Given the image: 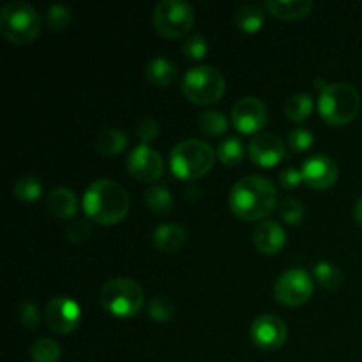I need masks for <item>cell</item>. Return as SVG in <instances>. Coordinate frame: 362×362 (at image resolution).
<instances>
[{
  "label": "cell",
  "mask_w": 362,
  "mask_h": 362,
  "mask_svg": "<svg viewBox=\"0 0 362 362\" xmlns=\"http://www.w3.org/2000/svg\"><path fill=\"white\" fill-rule=\"evenodd\" d=\"M278 204V191L271 180L260 175H247L237 180L230 191L228 205L244 221H264Z\"/></svg>",
  "instance_id": "cell-1"
},
{
  "label": "cell",
  "mask_w": 362,
  "mask_h": 362,
  "mask_svg": "<svg viewBox=\"0 0 362 362\" xmlns=\"http://www.w3.org/2000/svg\"><path fill=\"white\" fill-rule=\"evenodd\" d=\"M81 205L88 219L108 226L126 218L131 202L122 184L112 179H98L85 189Z\"/></svg>",
  "instance_id": "cell-2"
},
{
  "label": "cell",
  "mask_w": 362,
  "mask_h": 362,
  "mask_svg": "<svg viewBox=\"0 0 362 362\" xmlns=\"http://www.w3.org/2000/svg\"><path fill=\"white\" fill-rule=\"evenodd\" d=\"M361 110V95L354 85L331 83L320 90L318 112L320 117L331 126H345L352 122Z\"/></svg>",
  "instance_id": "cell-3"
},
{
  "label": "cell",
  "mask_w": 362,
  "mask_h": 362,
  "mask_svg": "<svg viewBox=\"0 0 362 362\" xmlns=\"http://www.w3.org/2000/svg\"><path fill=\"white\" fill-rule=\"evenodd\" d=\"M0 32L13 45H28L41 34V16L23 0L7 2L0 9Z\"/></svg>",
  "instance_id": "cell-4"
},
{
  "label": "cell",
  "mask_w": 362,
  "mask_h": 362,
  "mask_svg": "<svg viewBox=\"0 0 362 362\" xmlns=\"http://www.w3.org/2000/svg\"><path fill=\"white\" fill-rule=\"evenodd\" d=\"M216 154L207 141L189 138L179 141L170 154V166L179 179L193 180L204 177L214 166Z\"/></svg>",
  "instance_id": "cell-5"
},
{
  "label": "cell",
  "mask_w": 362,
  "mask_h": 362,
  "mask_svg": "<svg viewBox=\"0 0 362 362\" xmlns=\"http://www.w3.org/2000/svg\"><path fill=\"white\" fill-rule=\"evenodd\" d=\"M99 303L113 317H134L144 304V290L134 279H110L99 292Z\"/></svg>",
  "instance_id": "cell-6"
},
{
  "label": "cell",
  "mask_w": 362,
  "mask_h": 362,
  "mask_svg": "<svg viewBox=\"0 0 362 362\" xmlns=\"http://www.w3.org/2000/svg\"><path fill=\"white\" fill-rule=\"evenodd\" d=\"M225 90V76L212 66L191 67L184 74L182 94L194 105H212L223 98Z\"/></svg>",
  "instance_id": "cell-7"
},
{
  "label": "cell",
  "mask_w": 362,
  "mask_h": 362,
  "mask_svg": "<svg viewBox=\"0 0 362 362\" xmlns=\"http://www.w3.org/2000/svg\"><path fill=\"white\" fill-rule=\"evenodd\" d=\"M193 23L194 9L186 0H161L152 11V25L163 37H180Z\"/></svg>",
  "instance_id": "cell-8"
},
{
  "label": "cell",
  "mask_w": 362,
  "mask_h": 362,
  "mask_svg": "<svg viewBox=\"0 0 362 362\" xmlns=\"http://www.w3.org/2000/svg\"><path fill=\"white\" fill-rule=\"evenodd\" d=\"M313 293V281L304 269L292 267L283 272L274 286L276 300L283 306H300Z\"/></svg>",
  "instance_id": "cell-9"
},
{
  "label": "cell",
  "mask_w": 362,
  "mask_h": 362,
  "mask_svg": "<svg viewBox=\"0 0 362 362\" xmlns=\"http://www.w3.org/2000/svg\"><path fill=\"white\" fill-rule=\"evenodd\" d=\"M48 327L57 334H69L78 327L81 320L80 306L69 297H55L48 303L45 311Z\"/></svg>",
  "instance_id": "cell-10"
},
{
  "label": "cell",
  "mask_w": 362,
  "mask_h": 362,
  "mask_svg": "<svg viewBox=\"0 0 362 362\" xmlns=\"http://www.w3.org/2000/svg\"><path fill=\"white\" fill-rule=\"evenodd\" d=\"M232 122L240 133H258L267 122V108L262 99L253 95L240 98L232 108Z\"/></svg>",
  "instance_id": "cell-11"
},
{
  "label": "cell",
  "mask_w": 362,
  "mask_h": 362,
  "mask_svg": "<svg viewBox=\"0 0 362 362\" xmlns=\"http://www.w3.org/2000/svg\"><path fill=\"white\" fill-rule=\"evenodd\" d=\"M126 165L131 175L141 182H154L163 175V170H165V161H163L161 154L144 144L133 148Z\"/></svg>",
  "instance_id": "cell-12"
},
{
  "label": "cell",
  "mask_w": 362,
  "mask_h": 362,
  "mask_svg": "<svg viewBox=\"0 0 362 362\" xmlns=\"http://www.w3.org/2000/svg\"><path fill=\"white\" fill-rule=\"evenodd\" d=\"M251 341L262 350H278L286 341V324L274 315H260L250 329Z\"/></svg>",
  "instance_id": "cell-13"
},
{
  "label": "cell",
  "mask_w": 362,
  "mask_h": 362,
  "mask_svg": "<svg viewBox=\"0 0 362 362\" xmlns=\"http://www.w3.org/2000/svg\"><path fill=\"white\" fill-rule=\"evenodd\" d=\"M247 152H250L251 161L258 166H264V168L276 166L286 156V148L283 140L272 133L257 134L250 141Z\"/></svg>",
  "instance_id": "cell-14"
},
{
  "label": "cell",
  "mask_w": 362,
  "mask_h": 362,
  "mask_svg": "<svg viewBox=\"0 0 362 362\" xmlns=\"http://www.w3.org/2000/svg\"><path fill=\"white\" fill-rule=\"evenodd\" d=\"M300 172H303L304 182L313 189H327L338 179V166L324 154H315L308 158Z\"/></svg>",
  "instance_id": "cell-15"
},
{
  "label": "cell",
  "mask_w": 362,
  "mask_h": 362,
  "mask_svg": "<svg viewBox=\"0 0 362 362\" xmlns=\"http://www.w3.org/2000/svg\"><path fill=\"white\" fill-rule=\"evenodd\" d=\"M286 233L279 223L272 219H264L253 230V244L260 253L276 255L285 246Z\"/></svg>",
  "instance_id": "cell-16"
},
{
  "label": "cell",
  "mask_w": 362,
  "mask_h": 362,
  "mask_svg": "<svg viewBox=\"0 0 362 362\" xmlns=\"http://www.w3.org/2000/svg\"><path fill=\"white\" fill-rule=\"evenodd\" d=\"M186 240V230L177 223H163L152 232V244L163 253H175Z\"/></svg>",
  "instance_id": "cell-17"
},
{
  "label": "cell",
  "mask_w": 362,
  "mask_h": 362,
  "mask_svg": "<svg viewBox=\"0 0 362 362\" xmlns=\"http://www.w3.org/2000/svg\"><path fill=\"white\" fill-rule=\"evenodd\" d=\"M265 9L279 20H299L313 9V2L311 0H267Z\"/></svg>",
  "instance_id": "cell-18"
},
{
  "label": "cell",
  "mask_w": 362,
  "mask_h": 362,
  "mask_svg": "<svg viewBox=\"0 0 362 362\" xmlns=\"http://www.w3.org/2000/svg\"><path fill=\"white\" fill-rule=\"evenodd\" d=\"M48 211L57 218H73L78 211L76 194L67 187H55L48 197Z\"/></svg>",
  "instance_id": "cell-19"
},
{
  "label": "cell",
  "mask_w": 362,
  "mask_h": 362,
  "mask_svg": "<svg viewBox=\"0 0 362 362\" xmlns=\"http://www.w3.org/2000/svg\"><path fill=\"white\" fill-rule=\"evenodd\" d=\"M145 76L156 87H168L175 81L177 67L170 60L163 59V57H156L145 67Z\"/></svg>",
  "instance_id": "cell-20"
},
{
  "label": "cell",
  "mask_w": 362,
  "mask_h": 362,
  "mask_svg": "<svg viewBox=\"0 0 362 362\" xmlns=\"http://www.w3.org/2000/svg\"><path fill=\"white\" fill-rule=\"evenodd\" d=\"M233 21H235L237 28L247 34H255V32L260 30L264 27L265 21V13L260 6H255V4H246V6H240L239 9L233 14Z\"/></svg>",
  "instance_id": "cell-21"
},
{
  "label": "cell",
  "mask_w": 362,
  "mask_h": 362,
  "mask_svg": "<svg viewBox=\"0 0 362 362\" xmlns=\"http://www.w3.org/2000/svg\"><path fill=\"white\" fill-rule=\"evenodd\" d=\"M95 147L106 158L117 156L127 147V134L124 131L117 129V127H105L103 131H99Z\"/></svg>",
  "instance_id": "cell-22"
},
{
  "label": "cell",
  "mask_w": 362,
  "mask_h": 362,
  "mask_svg": "<svg viewBox=\"0 0 362 362\" xmlns=\"http://www.w3.org/2000/svg\"><path fill=\"white\" fill-rule=\"evenodd\" d=\"M198 127L207 136H221L228 129V120L218 110H205L198 115Z\"/></svg>",
  "instance_id": "cell-23"
},
{
  "label": "cell",
  "mask_w": 362,
  "mask_h": 362,
  "mask_svg": "<svg viewBox=\"0 0 362 362\" xmlns=\"http://www.w3.org/2000/svg\"><path fill=\"white\" fill-rule=\"evenodd\" d=\"M145 204L156 214H166V212L172 211L173 197L165 186L154 184L145 191Z\"/></svg>",
  "instance_id": "cell-24"
},
{
  "label": "cell",
  "mask_w": 362,
  "mask_h": 362,
  "mask_svg": "<svg viewBox=\"0 0 362 362\" xmlns=\"http://www.w3.org/2000/svg\"><path fill=\"white\" fill-rule=\"evenodd\" d=\"M311 110H313V99L308 94H293L285 103V115L296 122L308 119Z\"/></svg>",
  "instance_id": "cell-25"
},
{
  "label": "cell",
  "mask_w": 362,
  "mask_h": 362,
  "mask_svg": "<svg viewBox=\"0 0 362 362\" xmlns=\"http://www.w3.org/2000/svg\"><path fill=\"white\" fill-rule=\"evenodd\" d=\"M14 197L20 202H25V204H32V202L39 200L42 193V186L35 177L32 175H23L14 182L13 187Z\"/></svg>",
  "instance_id": "cell-26"
},
{
  "label": "cell",
  "mask_w": 362,
  "mask_h": 362,
  "mask_svg": "<svg viewBox=\"0 0 362 362\" xmlns=\"http://www.w3.org/2000/svg\"><path fill=\"white\" fill-rule=\"evenodd\" d=\"M218 158L223 165L235 166L244 159V145L239 138L230 136L223 140L218 147Z\"/></svg>",
  "instance_id": "cell-27"
},
{
  "label": "cell",
  "mask_w": 362,
  "mask_h": 362,
  "mask_svg": "<svg viewBox=\"0 0 362 362\" xmlns=\"http://www.w3.org/2000/svg\"><path fill=\"white\" fill-rule=\"evenodd\" d=\"M315 278L320 283L324 288L327 290H336L338 286H341L343 283V272L339 271V267H336L331 262H318L315 265Z\"/></svg>",
  "instance_id": "cell-28"
},
{
  "label": "cell",
  "mask_w": 362,
  "mask_h": 362,
  "mask_svg": "<svg viewBox=\"0 0 362 362\" xmlns=\"http://www.w3.org/2000/svg\"><path fill=\"white\" fill-rule=\"evenodd\" d=\"M32 362H59L60 345L52 338H39L30 349Z\"/></svg>",
  "instance_id": "cell-29"
},
{
  "label": "cell",
  "mask_w": 362,
  "mask_h": 362,
  "mask_svg": "<svg viewBox=\"0 0 362 362\" xmlns=\"http://www.w3.org/2000/svg\"><path fill=\"white\" fill-rule=\"evenodd\" d=\"M175 315V306L165 296H158L148 303V317L154 322H168Z\"/></svg>",
  "instance_id": "cell-30"
},
{
  "label": "cell",
  "mask_w": 362,
  "mask_h": 362,
  "mask_svg": "<svg viewBox=\"0 0 362 362\" xmlns=\"http://www.w3.org/2000/svg\"><path fill=\"white\" fill-rule=\"evenodd\" d=\"M71 14L69 7L62 6V4H53L48 11H46V23L52 30H64L67 25L71 23Z\"/></svg>",
  "instance_id": "cell-31"
},
{
  "label": "cell",
  "mask_w": 362,
  "mask_h": 362,
  "mask_svg": "<svg viewBox=\"0 0 362 362\" xmlns=\"http://www.w3.org/2000/svg\"><path fill=\"white\" fill-rule=\"evenodd\" d=\"M279 216L288 225H297L304 218V205L296 198H286L279 204Z\"/></svg>",
  "instance_id": "cell-32"
},
{
  "label": "cell",
  "mask_w": 362,
  "mask_h": 362,
  "mask_svg": "<svg viewBox=\"0 0 362 362\" xmlns=\"http://www.w3.org/2000/svg\"><path fill=\"white\" fill-rule=\"evenodd\" d=\"M209 46L207 41H205L204 35L200 34H193L189 37H186L182 45V53L187 57L189 60H200L207 55Z\"/></svg>",
  "instance_id": "cell-33"
},
{
  "label": "cell",
  "mask_w": 362,
  "mask_h": 362,
  "mask_svg": "<svg viewBox=\"0 0 362 362\" xmlns=\"http://www.w3.org/2000/svg\"><path fill=\"white\" fill-rule=\"evenodd\" d=\"M313 133L308 131L306 127H296L288 133V145L297 152H303L306 148H310L313 145Z\"/></svg>",
  "instance_id": "cell-34"
},
{
  "label": "cell",
  "mask_w": 362,
  "mask_h": 362,
  "mask_svg": "<svg viewBox=\"0 0 362 362\" xmlns=\"http://www.w3.org/2000/svg\"><path fill=\"white\" fill-rule=\"evenodd\" d=\"M92 233V226L88 221H83V219H76V221L71 223L66 228V237L74 244H81L85 240H88Z\"/></svg>",
  "instance_id": "cell-35"
},
{
  "label": "cell",
  "mask_w": 362,
  "mask_h": 362,
  "mask_svg": "<svg viewBox=\"0 0 362 362\" xmlns=\"http://www.w3.org/2000/svg\"><path fill=\"white\" fill-rule=\"evenodd\" d=\"M20 320L25 329H37L39 322H41V313H39L37 304L32 303V300L23 303L20 310Z\"/></svg>",
  "instance_id": "cell-36"
},
{
  "label": "cell",
  "mask_w": 362,
  "mask_h": 362,
  "mask_svg": "<svg viewBox=\"0 0 362 362\" xmlns=\"http://www.w3.org/2000/svg\"><path fill=\"white\" fill-rule=\"evenodd\" d=\"M136 134H138V138L141 140V144L148 145L151 141H154L156 138L159 136V124L152 119L141 120L140 126H138V129H136Z\"/></svg>",
  "instance_id": "cell-37"
},
{
  "label": "cell",
  "mask_w": 362,
  "mask_h": 362,
  "mask_svg": "<svg viewBox=\"0 0 362 362\" xmlns=\"http://www.w3.org/2000/svg\"><path fill=\"white\" fill-rule=\"evenodd\" d=\"M303 180H304V177H303V172H300V170L285 168L281 173H279V182H281V186L286 187V189L299 187Z\"/></svg>",
  "instance_id": "cell-38"
},
{
  "label": "cell",
  "mask_w": 362,
  "mask_h": 362,
  "mask_svg": "<svg viewBox=\"0 0 362 362\" xmlns=\"http://www.w3.org/2000/svg\"><path fill=\"white\" fill-rule=\"evenodd\" d=\"M354 218H356V221L362 226V197L357 200L356 207H354Z\"/></svg>",
  "instance_id": "cell-39"
}]
</instances>
